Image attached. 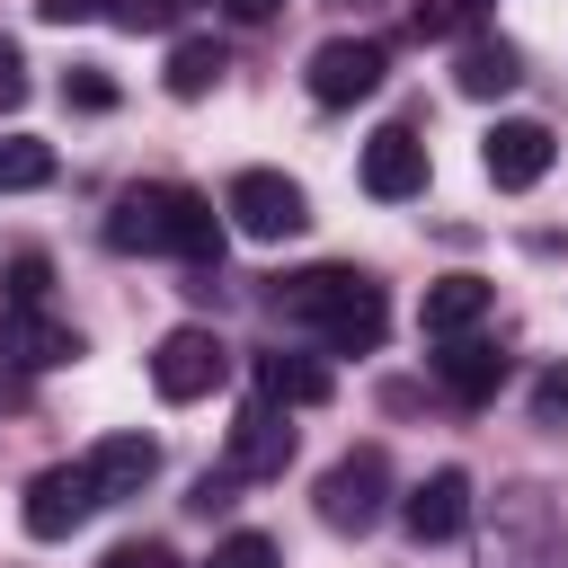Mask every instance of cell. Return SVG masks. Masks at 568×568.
Here are the masks:
<instances>
[{"instance_id": "f1b7e54d", "label": "cell", "mask_w": 568, "mask_h": 568, "mask_svg": "<svg viewBox=\"0 0 568 568\" xmlns=\"http://www.w3.org/2000/svg\"><path fill=\"white\" fill-rule=\"evenodd\" d=\"M222 9H231V18H240V27H266V18H275V9H284V0H222Z\"/></svg>"}, {"instance_id": "9a60e30c", "label": "cell", "mask_w": 568, "mask_h": 568, "mask_svg": "<svg viewBox=\"0 0 568 568\" xmlns=\"http://www.w3.org/2000/svg\"><path fill=\"white\" fill-rule=\"evenodd\" d=\"M488 302H497L488 275H435L426 302H417V320H426V337H470V328L488 320Z\"/></svg>"}, {"instance_id": "3957f363", "label": "cell", "mask_w": 568, "mask_h": 568, "mask_svg": "<svg viewBox=\"0 0 568 568\" xmlns=\"http://www.w3.org/2000/svg\"><path fill=\"white\" fill-rule=\"evenodd\" d=\"M390 515V453L382 444H355L320 470V524L328 532H373Z\"/></svg>"}, {"instance_id": "30bf717a", "label": "cell", "mask_w": 568, "mask_h": 568, "mask_svg": "<svg viewBox=\"0 0 568 568\" xmlns=\"http://www.w3.org/2000/svg\"><path fill=\"white\" fill-rule=\"evenodd\" d=\"M399 524H408V541H462L470 532V470H426L408 497H399Z\"/></svg>"}, {"instance_id": "83f0119b", "label": "cell", "mask_w": 568, "mask_h": 568, "mask_svg": "<svg viewBox=\"0 0 568 568\" xmlns=\"http://www.w3.org/2000/svg\"><path fill=\"white\" fill-rule=\"evenodd\" d=\"M186 506H195V515H222V506H231V470H204V479H195V497H186Z\"/></svg>"}, {"instance_id": "44dd1931", "label": "cell", "mask_w": 568, "mask_h": 568, "mask_svg": "<svg viewBox=\"0 0 568 568\" xmlns=\"http://www.w3.org/2000/svg\"><path fill=\"white\" fill-rule=\"evenodd\" d=\"M0 284H9V311H36V302H44V284H53L44 248H18V257L0 266Z\"/></svg>"}, {"instance_id": "2e32d148", "label": "cell", "mask_w": 568, "mask_h": 568, "mask_svg": "<svg viewBox=\"0 0 568 568\" xmlns=\"http://www.w3.org/2000/svg\"><path fill=\"white\" fill-rule=\"evenodd\" d=\"M435 382H444L462 408H479V399H497V382H506V355H497V346H479V337H444V355H435Z\"/></svg>"}, {"instance_id": "9c48e42d", "label": "cell", "mask_w": 568, "mask_h": 568, "mask_svg": "<svg viewBox=\"0 0 568 568\" xmlns=\"http://www.w3.org/2000/svg\"><path fill=\"white\" fill-rule=\"evenodd\" d=\"M18 515H27L36 541H62V532H80V524L98 515V488H89L80 462H62V470H36V479H27V506H18Z\"/></svg>"}, {"instance_id": "7c38bea8", "label": "cell", "mask_w": 568, "mask_h": 568, "mask_svg": "<svg viewBox=\"0 0 568 568\" xmlns=\"http://www.w3.org/2000/svg\"><path fill=\"white\" fill-rule=\"evenodd\" d=\"M364 195L373 204H408V195H426V142L408 133V124H382L373 142H364Z\"/></svg>"}, {"instance_id": "d6986e66", "label": "cell", "mask_w": 568, "mask_h": 568, "mask_svg": "<svg viewBox=\"0 0 568 568\" xmlns=\"http://www.w3.org/2000/svg\"><path fill=\"white\" fill-rule=\"evenodd\" d=\"M160 80H169V98H204V89L222 80V44H213V36L169 44V71H160Z\"/></svg>"}, {"instance_id": "e0dca14e", "label": "cell", "mask_w": 568, "mask_h": 568, "mask_svg": "<svg viewBox=\"0 0 568 568\" xmlns=\"http://www.w3.org/2000/svg\"><path fill=\"white\" fill-rule=\"evenodd\" d=\"M515 80H524V53H515L506 36H470L462 62H453V89H462V98H506Z\"/></svg>"}, {"instance_id": "52a82bcc", "label": "cell", "mask_w": 568, "mask_h": 568, "mask_svg": "<svg viewBox=\"0 0 568 568\" xmlns=\"http://www.w3.org/2000/svg\"><path fill=\"white\" fill-rule=\"evenodd\" d=\"M382 71H390V53H382L373 36H328V44L311 53V71H302V80H311V98H320V106H355V98H373V89H382Z\"/></svg>"}, {"instance_id": "484cf974", "label": "cell", "mask_w": 568, "mask_h": 568, "mask_svg": "<svg viewBox=\"0 0 568 568\" xmlns=\"http://www.w3.org/2000/svg\"><path fill=\"white\" fill-rule=\"evenodd\" d=\"M18 106H27V53L0 36V115H18Z\"/></svg>"}, {"instance_id": "d4e9b609", "label": "cell", "mask_w": 568, "mask_h": 568, "mask_svg": "<svg viewBox=\"0 0 568 568\" xmlns=\"http://www.w3.org/2000/svg\"><path fill=\"white\" fill-rule=\"evenodd\" d=\"M62 98H71V106H89V115H106V106H115V80H106V71H71V80H62Z\"/></svg>"}, {"instance_id": "4fadbf2b", "label": "cell", "mask_w": 568, "mask_h": 568, "mask_svg": "<svg viewBox=\"0 0 568 568\" xmlns=\"http://www.w3.org/2000/svg\"><path fill=\"white\" fill-rule=\"evenodd\" d=\"M80 470H89L98 506H115V497H142V479L160 470V444H151V435H98V444L80 453Z\"/></svg>"}, {"instance_id": "5bb4252c", "label": "cell", "mask_w": 568, "mask_h": 568, "mask_svg": "<svg viewBox=\"0 0 568 568\" xmlns=\"http://www.w3.org/2000/svg\"><path fill=\"white\" fill-rule=\"evenodd\" d=\"M0 355H9V364H27V373H53V364H71V355H80V328H71V320H53L44 302H36V311H0Z\"/></svg>"}, {"instance_id": "277c9868", "label": "cell", "mask_w": 568, "mask_h": 568, "mask_svg": "<svg viewBox=\"0 0 568 568\" xmlns=\"http://www.w3.org/2000/svg\"><path fill=\"white\" fill-rule=\"evenodd\" d=\"M222 213L240 222V240H293V231L311 222V195H302L284 169H240L231 195H222Z\"/></svg>"}, {"instance_id": "8992f818", "label": "cell", "mask_w": 568, "mask_h": 568, "mask_svg": "<svg viewBox=\"0 0 568 568\" xmlns=\"http://www.w3.org/2000/svg\"><path fill=\"white\" fill-rule=\"evenodd\" d=\"M559 559V506L541 488L497 497V532H488V568H550Z\"/></svg>"}, {"instance_id": "ffe728a7", "label": "cell", "mask_w": 568, "mask_h": 568, "mask_svg": "<svg viewBox=\"0 0 568 568\" xmlns=\"http://www.w3.org/2000/svg\"><path fill=\"white\" fill-rule=\"evenodd\" d=\"M53 178V151L36 142V133H9L0 142V195H27V186H44Z\"/></svg>"}, {"instance_id": "7a4b0ae2", "label": "cell", "mask_w": 568, "mask_h": 568, "mask_svg": "<svg viewBox=\"0 0 568 568\" xmlns=\"http://www.w3.org/2000/svg\"><path fill=\"white\" fill-rule=\"evenodd\" d=\"M106 248H142V257H222V213L195 186H124L106 204Z\"/></svg>"}, {"instance_id": "7402d4cb", "label": "cell", "mask_w": 568, "mask_h": 568, "mask_svg": "<svg viewBox=\"0 0 568 568\" xmlns=\"http://www.w3.org/2000/svg\"><path fill=\"white\" fill-rule=\"evenodd\" d=\"M488 0H417V36H470Z\"/></svg>"}, {"instance_id": "6da1fadb", "label": "cell", "mask_w": 568, "mask_h": 568, "mask_svg": "<svg viewBox=\"0 0 568 568\" xmlns=\"http://www.w3.org/2000/svg\"><path fill=\"white\" fill-rule=\"evenodd\" d=\"M266 311H275L284 328H311L328 355H373V346H382V328H390L382 284H373V275H355V266H302V275H275Z\"/></svg>"}, {"instance_id": "603a6c76", "label": "cell", "mask_w": 568, "mask_h": 568, "mask_svg": "<svg viewBox=\"0 0 568 568\" xmlns=\"http://www.w3.org/2000/svg\"><path fill=\"white\" fill-rule=\"evenodd\" d=\"M204 568H284V559H275V541H266V532H231Z\"/></svg>"}, {"instance_id": "8fae6325", "label": "cell", "mask_w": 568, "mask_h": 568, "mask_svg": "<svg viewBox=\"0 0 568 568\" xmlns=\"http://www.w3.org/2000/svg\"><path fill=\"white\" fill-rule=\"evenodd\" d=\"M550 124H488V142H479V169H488V186H506V195H524V186H541L550 178Z\"/></svg>"}, {"instance_id": "5b68a950", "label": "cell", "mask_w": 568, "mask_h": 568, "mask_svg": "<svg viewBox=\"0 0 568 568\" xmlns=\"http://www.w3.org/2000/svg\"><path fill=\"white\" fill-rule=\"evenodd\" d=\"M222 373H231V346L213 337V328H169L160 346H151V390L160 399H204V390H222Z\"/></svg>"}, {"instance_id": "4316f807", "label": "cell", "mask_w": 568, "mask_h": 568, "mask_svg": "<svg viewBox=\"0 0 568 568\" xmlns=\"http://www.w3.org/2000/svg\"><path fill=\"white\" fill-rule=\"evenodd\" d=\"M98 568H178V550H169V541H115Z\"/></svg>"}, {"instance_id": "cb8c5ba5", "label": "cell", "mask_w": 568, "mask_h": 568, "mask_svg": "<svg viewBox=\"0 0 568 568\" xmlns=\"http://www.w3.org/2000/svg\"><path fill=\"white\" fill-rule=\"evenodd\" d=\"M532 426H568V364H550L532 382Z\"/></svg>"}, {"instance_id": "ac0fdd59", "label": "cell", "mask_w": 568, "mask_h": 568, "mask_svg": "<svg viewBox=\"0 0 568 568\" xmlns=\"http://www.w3.org/2000/svg\"><path fill=\"white\" fill-rule=\"evenodd\" d=\"M257 390L284 399V408H320V399L337 390V373H328L320 355H257Z\"/></svg>"}, {"instance_id": "ba28073f", "label": "cell", "mask_w": 568, "mask_h": 568, "mask_svg": "<svg viewBox=\"0 0 568 568\" xmlns=\"http://www.w3.org/2000/svg\"><path fill=\"white\" fill-rule=\"evenodd\" d=\"M284 462H293V417H284V399H248L240 417H231V479H284Z\"/></svg>"}]
</instances>
